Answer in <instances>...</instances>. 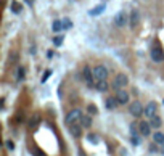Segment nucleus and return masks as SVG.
I'll use <instances>...</instances> for the list:
<instances>
[{"label": "nucleus", "instance_id": "nucleus-1", "mask_svg": "<svg viewBox=\"0 0 164 156\" xmlns=\"http://www.w3.org/2000/svg\"><path fill=\"white\" fill-rule=\"evenodd\" d=\"M127 85H129V77H127V74L119 72V74H116L111 87H113L114 90H119V89H124V87H127Z\"/></svg>", "mask_w": 164, "mask_h": 156}, {"label": "nucleus", "instance_id": "nucleus-2", "mask_svg": "<svg viewBox=\"0 0 164 156\" xmlns=\"http://www.w3.org/2000/svg\"><path fill=\"white\" fill-rule=\"evenodd\" d=\"M150 57L154 63H162L164 61V52L161 48V45L156 42V44H153V47L150 50Z\"/></svg>", "mask_w": 164, "mask_h": 156}, {"label": "nucleus", "instance_id": "nucleus-3", "mask_svg": "<svg viewBox=\"0 0 164 156\" xmlns=\"http://www.w3.org/2000/svg\"><path fill=\"white\" fill-rule=\"evenodd\" d=\"M129 113L134 117H140L142 114H145V106L142 105V102H138V100H134L129 105Z\"/></svg>", "mask_w": 164, "mask_h": 156}, {"label": "nucleus", "instance_id": "nucleus-4", "mask_svg": "<svg viewBox=\"0 0 164 156\" xmlns=\"http://www.w3.org/2000/svg\"><path fill=\"white\" fill-rule=\"evenodd\" d=\"M81 117H82V111H81L79 108L71 109V111L66 114V117H64V124L71 126V124H74V122H77V121H81Z\"/></svg>", "mask_w": 164, "mask_h": 156}, {"label": "nucleus", "instance_id": "nucleus-5", "mask_svg": "<svg viewBox=\"0 0 164 156\" xmlns=\"http://www.w3.org/2000/svg\"><path fill=\"white\" fill-rule=\"evenodd\" d=\"M108 69H106V66H103V65H96L95 68H93V76H95V79L96 80H105L106 77H108Z\"/></svg>", "mask_w": 164, "mask_h": 156}, {"label": "nucleus", "instance_id": "nucleus-6", "mask_svg": "<svg viewBox=\"0 0 164 156\" xmlns=\"http://www.w3.org/2000/svg\"><path fill=\"white\" fill-rule=\"evenodd\" d=\"M82 77H84V80L87 82V87H93V79H95V76H93V69H90V66H84V69H82Z\"/></svg>", "mask_w": 164, "mask_h": 156}, {"label": "nucleus", "instance_id": "nucleus-7", "mask_svg": "<svg viewBox=\"0 0 164 156\" xmlns=\"http://www.w3.org/2000/svg\"><path fill=\"white\" fill-rule=\"evenodd\" d=\"M129 15L125 13V11H118L116 13V16H114V24L118 26V27H122V26H125L129 23Z\"/></svg>", "mask_w": 164, "mask_h": 156}, {"label": "nucleus", "instance_id": "nucleus-8", "mask_svg": "<svg viewBox=\"0 0 164 156\" xmlns=\"http://www.w3.org/2000/svg\"><path fill=\"white\" fill-rule=\"evenodd\" d=\"M116 98L119 100V105H127L130 95L125 89H119V90H116Z\"/></svg>", "mask_w": 164, "mask_h": 156}, {"label": "nucleus", "instance_id": "nucleus-9", "mask_svg": "<svg viewBox=\"0 0 164 156\" xmlns=\"http://www.w3.org/2000/svg\"><path fill=\"white\" fill-rule=\"evenodd\" d=\"M140 20H142V16H140V11L138 10H134L130 11V18H129V24H130V27L132 29H135L138 24H140Z\"/></svg>", "mask_w": 164, "mask_h": 156}, {"label": "nucleus", "instance_id": "nucleus-10", "mask_svg": "<svg viewBox=\"0 0 164 156\" xmlns=\"http://www.w3.org/2000/svg\"><path fill=\"white\" fill-rule=\"evenodd\" d=\"M156 111H158V103L156 102H148V105L145 106V116L147 117H153L154 114H156Z\"/></svg>", "mask_w": 164, "mask_h": 156}, {"label": "nucleus", "instance_id": "nucleus-11", "mask_svg": "<svg viewBox=\"0 0 164 156\" xmlns=\"http://www.w3.org/2000/svg\"><path fill=\"white\" fill-rule=\"evenodd\" d=\"M82 129H84L82 124H81L79 121H77V122H74V124H71V126H69V134L74 137V139H79L81 134H82Z\"/></svg>", "mask_w": 164, "mask_h": 156}, {"label": "nucleus", "instance_id": "nucleus-12", "mask_svg": "<svg viewBox=\"0 0 164 156\" xmlns=\"http://www.w3.org/2000/svg\"><path fill=\"white\" fill-rule=\"evenodd\" d=\"M138 132L142 137H148L151 134V124L147 121H140L138 122Z\"/></svg>", "mask_w": 164, "mask_h": 156}, {"label": "nucleus", "instance_id": "nucleus-13", "mask_svg": "<svg viewBox=\"0 0 164 156\" xmlns=\"http://www.w3.org/2000/svg\"><path fill=\"white\" fill-rule=\"evenodd\" d=\"M119 105V100L116 98V97H108L106 98V102H105V106L106 109H110V111H113V109H116Z\"/></svg>", "mask_w": 164, "mask_h": 156}, {"label": "nucleus", "instance_id": "nucleus-14", "mask_svg": "<svg viewBox=\"0 0 164 156\" xmlns=\"http://www.w3.org/2000/svg\"><path fill=\"white\" fill-rule=\"evenodd\" d=\"M40 121H42V117H40V114L39 113H35V114H32V117L29 119V122H27V127L29 129H35V127L40 124Z\"/></svg>", "mask_w": 164, "mask_h": 156}, {"label": "nucleus", "instance_id": "nucleus-15", "mask_svg": "<svg viewBox=\"0 0 164 156\" xmlns=\"http://www.w3.org/2000/svg\"><path fill=\"white\" fill-rule=\"evenodd\" d=\"M105 8H106V5H105V3H100V5L93 7L92 10L89 11V15H90V16H98V15H101V13L105 11Z\"/></svg>", "mask_w": 164, "mask_h": 156}, {"label": "nucleus", "instance_id": "nucleus-16", "mask_svg": "<svg viewBox=\"0 0 164 156\" xmlns=\"http://www.w3.org/2000/svg\"><path fill=\"white\" fill-rule=\"evenodd\" d=\"M151 121H150V124H151V127H154V129H159V127L162 126V119L158 116V114H154L153 117H150Z\"/></svg>", "mask_w": 164, "mask_h": 156}, {"label": "nucleus", "instance_id": "nucleus-17", "mask_svg": "<svg viewBox=\"0 0 164 156\" xmlns=\"http://www.w3.org/2000/svg\"><path fill=\"white\" fill-rule=\"evenodd\" d=\"M79 122L82 124L84 129H90V126H92V117H90V116L82 114V117H81V121H79Z\"/></svg>", "mask_w": 164, "mask_h": 156}, {"label": "nucleus", "instance_id": "nucleus-18", "mask_svg": "<svg viewBox=\"0 0 164 156\" xmlns=\"http://www.w3.org/2000/svg\"><path fill=\"white\" fill-rule=\"evenodd\" d=\"M153 142L158 145H164V134L162 132H154L153 134Z\"/></svg>", "mask_w": 164, "mask_h": 156}, {"label": "nucleus", "instance_id": "nucleus-19", "mask_svg": "<svg viewBox=\"0 0 164 156\" xmlns=\"http://www.w3.org/2000/svg\"><path fill=\"white\" fill-rule=\"evenodd\" d=\"M61 29H63V21L56 20V21L52 23V31H53V32H60Z\"/></svg>", "mask_w": 164, "mask_h": 156}, {"label": "nucleus", "instance_id": "nucleus-20", "mask_svg": "<svg viewBox=\"0 0 164 156\" xmlns=\"http://www.w3.org/2000/svg\"><path fill=\"white\" fill-rule=\"evenodd\" d=\"M96 89H98L100 92H106L110 89V85H108V82H106V79L105 80H98V84H96Z\"/></svg>", "mask_w": 164, "mask_h": 156}, {"label": "nucleus", "instance_id": "nucleus-21", "mask_svg": "<svg viewBox=\"0 0 164 156\" xmlns=\"http://www.w3.org/2000/svg\"><path fill=\"white\" fill-rule=\"evenodd\" d=\"M21 10H23L21 3H18V2H13V3H12V11H13V13H21Z\"/></svg>", "mask_w": 164, "mask_h": 156}, {"label": "nucleus", "instance_id": "nucleus-22", "mask_svg": "<svg viewBox=\"0 0 164 156\" xmlns=\"http://www.w3.org/2000/svg\"><path fill=\"white\" fill-rule=\"evenodd\" d=\"M87 140H89V142H92L93 145H96V143L100 142L98 139H96V135H95V134H89V135H87Z\"/></svg>", "mask_w": 164, "mask_h": 156}, {"label": "nucleus", "instance_id": "nucleus-23", "mask_svg": "<svg viewBox=\"0 0 164 156\" xmlns=\"http://www.w3.org/2000/svg\"><path fill=\"white\" fill-rule=\"evenodd\" d=\"M63 44V35H58V37H53V45L55 47H60Z\"/></svg>", "mask_w": 164, "mask_h": 156}, {"label": "nucleus", "instance_id": "nucleus-24", "mask_svg": "<svg viewBox=\"0 0 164 156\" xmlns=\"http://www.w3.org/2000/svg\"><path fill=\"white\" fill-rule=\"evenodd\" d=\"M32 154H34V156H47L40 148H37V146H34V148H32Z\"/></svg>", "mask_w": 164, "mask_h": 156}, {"label": "nucleus", "instance_id": "nucleus-25", "mask_svg": "<svg viewBox=\"0 0 164 156\" xmlns=\"http://www.w3.org/2000/svg\"><path fill=\"white\" fill-rule=\"evenodd\" d=\"M23 77H24V68L21 66L18 68V80H23Z\"/></svg>", "mask_w": 164, "mask_h": 156}, {"label": "nucleus", "instance_id": "nucleus-26", "mask_svg": "<svg viewBox=\"0 0 164 156\" xmlns=\"http://www.w3.org/2000/svg\"><path fill=\"white\" fill-rule=\"evenodd\" d=\"M87 109H89L90 114H96V113H98V111H96V106H95V105H89V106H87Z\"/></svg>", "mask_w": 164, "mask_h": 156}, {"label": "nucleus", "instance_id": "nucleus-27", "mask_svg": "<svg viewBox=\"0 0 164 156\" xmlns=\"http://www.w3.org/2000/svg\"><path fill=\"white\" fill-rule=\"evenodd\" d=\"M5 146H7V148H8L10 151H13V150H15V143H13L12 140H7V143H5Z\"/></svg>", "mask_w": 164, "mask_h": 156}, {"label": "nucleus", "instance_id": "nucleus-28", "mask_svg": "<svg viewBox=\"0 0 164 156\" xmlns=\"http://www.w3.org/2000/svg\"><path fill=\"white\" fill-rule=\"evenodd\" d=\"M71 26H73V23L69 20H64L63 21V29H71Z\"/></svg>", "mask_w": 164, "mask_h": 156}, {"label": "nucleus", "instance_id": "nucleus-29", "mask_svg": "<svg viewBox=\"0 0 164 156\" xmlns=\"http://www.w3.org/2000/svg\"><path fill=\"white\" fill-rule=\"evenodd\" d=\"M50 76H52V71H50V69L45 71V74H44V77H42V82H45V80H47L48 77H50Z\"/></svg>", "mask_w": 164, "mask_h": 156}, {"label": "nucleus", "instance_id": "nucleus-30", "mask_svg": "<svg viewBox=\"0 0 164 156\" xmlns=\"http://www.w3.org/2000/svg\"><path fill=\"white\" fill-rule=\"evenodd\" d=\"M156 145H158V143H154V142H153V145L150 146V151H151V153H156V151H158V148H156Z\"/></svg>", "mask_w": 164, "mask_h": 156}, {"label": "nucleus", "instance_id": "nucleus-31", "mask_svg": "<svg viewBox=\"0 0 164 156\" xmlns=\"http://www.w3.org/2000/svg\"><path fill=\"white\" fill-rule=\"evenodd\" d=\"M53 55H55V53H53L52 50H48V52H47V57H48V58H53Z\"/></svg>", "mask_w": 164, "mask_h": 156}, {"label": "nucleus", "instance_id": "nucleus-32", "mask_svg": "<svg viewBox=\"0 0 164 156\" xmlns=\"http://www.w3.org/2000/svg\"><path fill=\"white\" fill-rule=\"evenodd\" d=\"M161 154L164 156V145H162V148H161Z\"/></svg>", "mask_w": 164, "mask_h": 156}]
</instances>
